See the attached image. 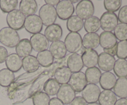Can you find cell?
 Listing matches in <instances>:
<instances>
[{
    "instance_id": "cell-38",
    "label": "cell",
    "mask_w": 127,
    "mask_h": 105,
    "mask_svg": "<svg viewBox=\"0 0 127 105\" xmlns=\"http://www.w3.org/2000/svg\"><path fill=\"white\" fill-rule=\"evenodd\" d=\"M122 4V0H105L104 6L107 12H114L119 11Z\"/></svg>"
},
{
    "instance_id": "cell-39",
    "label": "cell",
    "mask_w": 127,
    "mask_h": 105,
    "mask_svg": "<svg viewBox=\"0 0 127 105\" xmlns=\"http://www.w3.org/2000/svg\"><path fill=\"white\" fill-rule=\"evenodd\" d=\"M116 56L119 59L127 58V41H120L117 43Z\"/></svg>"
},
{
    "instance_id": "cell-20",
    "label": "cell",
    "mask_w": 127,
    "mask_h": 105,
    "mask_svg": "<svg viewBox=\"0 0 127 105\" xmlns=\"http://www.w3.org/2000/svg\"><path fill=\"white\" fill-rule=\"evenodd\" d=\"M6 65L12 72H17L22 67V59L16 53H12L7 56Z\"/></svg>"
},
{
    "instance_id": "cell-4",
    "label": "cell",
    "mask_w": 127,
    "mask_h": 105,
    "mask_svg": "<svg viewBox=\"0 0 127 105\" xmlns=\"http://www.w3.org/2000/svg\"><path fill=\"white\" fill-rule=\"evenodd\" d=\"M26 16L19 9H15L7 14L6 22L9 27L14 30L22 29L24 25Z\"/></svg>"
},
{
    "instance_id": "cell-9",
    "label": "cell",
    "mask_w": 127,
    "mask_h": 105,
    "mask_svg": "<svg viewBox=\"0 0 127 105\" xmlns=\"http://www.w3.org/2000/svg\"><path fill=\"white\" fill-rule=\"evenodd\" d=\"M82 97L88 103H96L99 100L100 94V89L95 84H87L81 91Z\"/></svg>"
},
{
    "instance_id": "cell-1",
    "label": "cell",
    "mask_w": 127,
    "mask_h": 105,
    "mask_svg": "<svg viewBox=\"0 0 127 105\" xmlns=\"http://www.w3.org/2000/svg\"><path fill=\"white\" fill-rule=\"evenodd\" d=\"M19 33L9 27H3L0 30V43L9 48H14L20 42Z\"/></svg>"
},
{
    "instance_id": "cell-37",
    "label": "cell",
    "mask_w": 127,
    "mask_h": 105,
    "mask_svg": "<svg viewBox=\"0 0 127 105\" xmlns=\"http://www.w3.org/2000/svg\"><path fill=\"white\" fill-rule=\"evenodd\" d=\"M114 35L117 39L120 41H127V24L118 23L114 30Z\"/></svg>"
},
{
    "instance_id": "cell-2",
    "label": "cell",
    "mask_w": 127,
    "mask_h": 105,
    "mask_svg": "<svg viewBox=\"0 0 127 105\" xmlns=\"http://www.w3.org/2000/svg\"><path fill=\"white\" fill-rule=\"evenodd\" d=\"M82 39L81 35L78 32H70L68 33L64 42L66 50L73 54L80 52L83 48Z\"/></svg>"
},
{
    "instance_id": "cell-5",
    "label": "cell",
    "mask_w": 127,
    "mask_h": 105,
    "mask_svg": "<svg viewBox=\"0 0 127 105\" xmlns=\"http://www.w3.org/2000/svg\"><path fill=\"white\" fill-rule=\"evenodd\" d=\"M75 9L76 16L83 20H86L93 16L95 11L94 4L90 0L80 1Z\"/></svg>"
},
{
    "instance_id": "cell-44",
    "label": "cell",
    "mask_w": 127,
    "mask_h": 105,
    "mask_svg": "<svg viewBox=\"0 0 127 105\" xmlns=\"http://www.w3.org/2000/svg\"><path fill=\"white\" fill-rule=\"evenodd\" d=\"M49 105H64L59 99L57 98H53L50 99Z\"/></svg>"
},
{
    "instance_id": "cell-33",
    "label": "cell",
    "mask_w": 127,
    "mask_h": 105,
    "mask_svg": "<svg viewBox=\"0 0 127 105\" xmlns=\"http://www.w3.org/2000/svg\"><path fill=\"white\" fill-rule=\"evenodd\" d=\"M115 75L119 78L127 77V61L126 59H118L115 61L114 67Z\"/></svg>"
},
{
    "instance_id": "cell-31",
    "label": "cell",
    "mask_w": 127,
    "mask_h": 105,
    "mask_svg": "<svg viewBox=\"0 0 127 105\" xmlns=\"http://www.w3.org/2000/svg\"><path fill=\"white\" fill-rule=\"evenodd\" d=\"M37 59L40 65L47 67L53 64L54 58L49 50H45L39 52L37 55Z\"/></svg>"
},
{
    "instance_id": "cell-28",
    "label": "cell",
    "mask_w": 127,
    "mask_h": 105,
    "mask_svg": "<svg viewBox=\"0 0 127 105\" xmlns=\"http://www.w3.org/2000/svg\"><path fill=\"white\" fill-rule=\"evenodd\" d=\"M84 26V21L77 16H72L67 20V29L70 32H78Z\"/></svg>"
},
{
    "instance_id": "cell-17",
    "label": "cell",
    "mask_w": 127,
    "mask_h": 105,
    "mask_svg": "<svg viewBox=\"0 0 127 105\" xmlns=\"http://www.w3.org/2000/svg\"><path fill=\"white\" fill-rule=\"evenodd\" d=\"M49 51L53 56V58L57 59L63 58L67 53L64 43L61 40L53 42L50 46Z\"/></svg>"
},
{
    "instance_id": "cell-27",
    "label": "cell",
    "mask_w": 127,
    "mask_h": 105,
    "mask_svg": "<svg viewBox=\"0 0 127 105\" xmlns=\"http://www.w3.org/2000/svg\"><path fill=\"white\" fill-rule=\"evenodd\" d=\"M117 96L112 90H103L100 92L99 97V104L100 105H115Z\"/></svg>"
},
{
    "instance_id": "cell-10",
    "label": "cell",
    "mask_w": 127,
    "mask_h": 105,
    "mask_svg": "<svg viewBox=\"0 0 127 105\" xmlns=\"http://www.w3.org/2000/svg\"><path fill=\"white\" fill-rule=\"evenodd\" d=\"M59 99L64 105H69L76 97V93L69 84L62 85L57 94Z\"/></svg>"
},
{
    "instance_id": "cell-6",
    "label": "cell",
    "mask_w": 127,
    "mask_h": 105,
    "mask_svg": "<svg viewBox=\"0 0 127 105\" xmlns=\"http://www.w3.org/2000/svg\"><path fill=\"white\" fill-rule=\"evenodd\" d=\"M101 28L104 32H110L114 30L119 23L117 14L114 12H105L100 19Z\"/></svg>"
},
{
    "instance_id": "cell-36",
    "label": "cell",
    "mask_w": 127,
    "mask_h": 105,
    "mask_svg": "<svg viewBox=\"0 0 127 105\" xmlns=\"http://www.w3.org/2000/svg\"><path fill=\"white\" fill-rule=\"evenodd\" d=\"M17 5V0H0V9L4 13H9L14 11Z\"/></svg>"
},
{
    "instance_id": "cell-18",
    "label": "cell",
    "mask_w": 127,
    "mask_h": 105,
    "mask_svg": "<svg viewBox=\"0 0 127 105\" xmlns=\"http://www.w3.org/2000/svg\"><path fill=\"white\" fill-rule=\"evenodd\" d=\"M67 66L71 72H80L84 67L81 56L79 54H72L67 60Z\"/></svg>"
},
{
    "instance_id": "cell-40",
    "label": "cell",
    "mask_w": 127,
    "mask_h": 105,
    "mask_svg": "<svg viewBox=\"0 0 127 105\" xmlns=\"http://www.w3.org/2000/svg\"><path fill=\"white\" fill-rule=\"evenodd\" d=\"M117 17L119 21L121 23L127 24V5L120 8Z\"/></svg>"
},
{
    "instance_id": "cell-22",
    "label": "cell",
    "mask_w": 127,
    "mask_h": 105,
    "mask_svg": "<svg viewBox=\"0 0 127 105\" xmlns=\"http://www.w3.org/2000/svg\"><path fill=\"white\" fill-rule=\"evenodd\" d=\"M84 48L86 49H94L99 46V35L97 33H88L82 39Z\"/></svg>"
},
{
    "instance_id": "cell-8",
    "label": "cell",
    "mask_w": 127,
    "mask_h": 105,
    "mask_svg": "<svg viewBox=\"0 0 127 105\" xmlns=\"http://www.w3.org/2000/svg\"><path fill=\"white\" fill-rule=\"evenodd\" d=\"M55 8L58 18L63 21L68 20L73 16L74 12V5L69 1V0L60 1Z\"/></svg>"
},
{
    "instance_id": "cell-45",
    "label": "cell",
    "mask_w": 127,
    "mask_h": 105,
    "mask_svg": "<svg viewBox=\"0 0 127 105\" xmlns=\"http://www.w3.org/2000/svg\"><path fill=\"white\" fill-rule=\"evenodd\" d=\"M115 105H127V98H120L117 100Z\"/></svg>"
},
{
    "instance_id": "cell-46",
    "label": "cell",
    "mask_w": 127,
    "mask_h": 105,
    "mask_svg": "<svg viewBox=\"0 0 127 105\" xmlns=\"http://www.w3.org/2000/svg\"><path fill=\"white\" fill-rule=\"evenodd\" d=\"M45 2H46V4L50 5V6H54L55 5H57L58 2H60L59 0H45Z\"/></svg>"
},
{
    "instance_id": "cell-11",
    "label": "cell",
    "mask_w": 127,
    "mask_h": 105,
    "mask_svg": "<svg viewBox=\"0 0 127 105\" xmlns=\"http://www.w3.org/2000/svg\"><path fill=\"white\" fill-rule=\"evenodd\" d=\"M69 85L76 92L79 93L83 91L87 85V80L85 74L83 72L73 73L69 80Z\"/></svg>"
},
{
    "instance_id": "cell-29",
    "label": "cell",
    "mask_w": 127,
    "mask_h": 105,
    "mask_svg": "<svg viewBox=\"0 0 127 105\" xmlns=\"http://www.w3.org/2000/svg\"><path fill=\"white\" fill-rule=\"evenodd\" d=\"M101 71L97 67L88 68L85 72V76L87 82L89 84H95L99 83L100 76H101Z\"/></svg>"
},
{
    "instance_id": "cell-24",
    "label": "cell",
    "mask_w": 127,
    "mask_h": 105,
    "mask_svg": "<svg viewBox=\"0 0 127 105\" xmlns=\"http://www.w3.org/2000/svg\"><path fill=\"white\" fill-rule=\"evenodd\" d=\"M16 51L20 58H25L31 55L32 48L29 40L27 38L21 40L16 46Z\"/></svg>"
},
{
    "instance_id": "cell-15",
    "label": "cell",
    "mask_w": 127,
    "mask_h": 105,
    "mask_svg": "<svg viewBox=\"0 0 127 105\" xmlns=\"http://www.w3.org/2000/svg\"><path fill=\"white\" fill-rule=\"evenodd\" d=\"M99 42L103 49H109L117 44V39L114 33L102 32L99 35Z\"/></svg>"
},
{
    "instance_id": "cell-26",
    "label": "cell",
    "mask_w": 127,
    "mask_h": 105,
    "mask_svg": "<svg viewBox=\"0 0 127 105\" xmlns=\"http://www.w3.org/2000/svg\"><path fill=\"white\" fill-rule=\"evenodd\" d=\"M114 92L120 98H127V78L123 77L117 79L114 87Z\"/></svg>"
},
{
    "instance_id": "cell-25",
    "label": "cell",
    "mask_w": 127,
    "mask_h": 105,
    "mask_svg": "<svg viewBox=\"0 0 127 105\" xmlns=\"http://www.w3.org/2000/svg\"><path fill=\"white\" fill-rule=\"evenodd\" d=\"M40 64L37 58L33 55L26 56L22 59V67L27 72H33L38 69Z\"/></svg>"
},
{
    "instance_id": "cell-3",
    "label": "cell",
    "mask_w": 127,
    "mask_h": 105,
    "mask_svg": "<svg viewBox=\"0 0 127 105\" xmlns=\"http://www.w3.org/2000/svg\"><path fill=\"white\" fill-rule=\"evenodd\" d=\"M38 14L43 25L47 27L53 24L57 18L56 8L48 4L43 5L40 9Z\"/></svg>"
},
{
    "instance_id": "cell-12",
    "label": "cell",
    "mask_w": 127,
    "mask_h": 105,
    "mask_svg": "<svg viewBox=\"0 0 127 105\" xmlns=\"http://www.w3.org/2000/svg\"><path fill=\"white\" fill-rule=\"evenodd\" d=\"M32 49L37 52H41L47 50L49 46L48 40L42 33L34 34L31 37L30 39Z\"/></svg>"
},
{
    "instance_id": "cell-19",
    "label": "cell",
    "mask_w": 127,
    "mask_h": 105,
    "mask_svg": "<svg viewBox=\"0 0 127 105\" xmlns=\"http://www.w3.org/2000/svg\"><path fill=\"white\" fill-rule=\"evenodd\" d=\"M116 81L115 74L110 72H105L101 74L99 83L102 88L104 90H111L114 88Z\"/></svg>"
},
{
    "instance_id": "cell-47",
    "label": "cell",
    "mask_w": 127,
    "mask_h": 105,
    "mask_svg": "<svg viewBox=\"0 0 127 105\" xmlns=\"http://www.w3.org/2000/svg\"><path fill=\"white\" fill-rule=\"evenodd\" d=\"M87 105H100L97 103H88Z\"/></svg>"
},
{
    "instance_id": "cell-23",
    "label": "cell",
    "mask_w": 127,
    "mask_h": 105,
    "mask_svg": "<svg viewBox=\"0 0 127 105\" xmlns=\"http://www.w3.org/2000/svg\"><path fill=\"white\" fill-rule=\"evenodd\" d=\"M71 75L72 72L68 67L62 66L55 70L54 77L58 84L64 85L69 82Z\"/></svg>"
},
{
    "instance_id": "cell-48",
    "label": "cell",
    "mask_w": 127,
    "mask_h": 105,
    "mask_svg": "<svg viewBox=\"0 0 127 105\" xmlns=\"http://www.w3.org/2000/svg\"><path fill=\"white\" fill-rule=\"evenodd\" d=\"M70 1V2H71L73 4L74 3H76V2H79V1H73V0H71V1Z\"/></svg>"
},
{
    "instance_id": "cell-7",
    "label": "cell",
    "mask_w": 127,
    "mask_h": 105,
    "mask_svg": "<svg viewBox=\"0 0 127 105\" xmlns=\"http://www.w3.org/2000/svg\"><path fill=\"white\" fill-rule=\"evenodd\" d=\"M24 27L27 32L34 35L40 33L43 28V23L39 16L33 14L26 17Z\"/></svg>"
},
{
    "instance_id": "cell-14",
    "label": "cell",
    "mask_w": 127,
    "mask_h": 105,
    "mask_svg": "<svg viewBox=\"0 0 127 105\" xmlns=\"http://www.w3.org/2000/svg\"><path fill=\"white\" fill-rule=\"evenodd\" d=\"M115 59L114 56L106 53H100L98 59V65L102 70L105 72H110L114 69Z\"/></svg>"
},
{
    "instance_id": "cell-30",
    "label": "cell",
    "mask_w": 127,
    "mask_h": 105,
    "mask_svg": "<svg viewBox=\"0 0 127 105\" xmlns=\"http://www.w3.org/2000/svg\"><path fill=\"white\" fill-rule=\"evenodd\" d=\"M84 27L88 33H95L100 28V19L96 16H92L86 20Z\"/></svg>"
},
{
    "instance_id": "cell-13",
    "label": "cell",
    "mask_w": 127,
    "mask_h": 105,
    "mask_svg": "<svg viewBox=\"0 0 127 105\" xmlns=\"http://www.w3.org/2000/svg\"><path fill=\"white\" fill-rule=\"evenodd\" d=\"M44 35L48 42H55L59 41L63 36V30L58 23H53L48 26L45 30Z\"/></svg>"
},
{
    "instance_id": "cell-16",
    "label": "cell",
    "mask_w": 127,
    "mask_h": 105,
    "mask_svg": "<svg viewBox=\"0 0 127 105\" xmlns=\"http://www.w3.org/2000/svg\"><path fill=\"white\" fill-rule=\"evenodd\" d=\"M83 64L88 68L95 67L97 64L99 54L94 49H86L81 56Z\"/></svg>"
},
{
    "instance_id": "cell-34",
    "label": "cell",
    "mask_w": 127,
    "mask_h": 105,
    "mask_svg": "<svg viewBox=\"0 0 127 105\" xmlns=\"http://www.w3.org/2000/svg\"><path fill=\"white\" fill-rule=\"evenodd\" d=\"M60 87V85L55 79H50L45 84L43 90L48 96H54L57 94Z\"/></svg>"
},
{
    "instance_id": "cell-42",
    "label": "cell",
    "mask_w": 127,
    "mask_h": 105,
    "mask_svg": "<svg viewBox=\"0 0 127 105\" xmlns=\"http://www.w3.org/2000/svg\"><path fill=\"white\" fill-rule=\"evenodd\" d=\"M69 105H87V103L82 96H76Z\"/></svg>"
},
{
    "instance_id": "cell-35",
    "label": "cell",
    "mask_w": 127,
    "mask_h": 105,
    "mask_svg": "<svg viewBox=\"0 0 127 105\" xmlns=\"http://www.w3.org/2000/svg\"><path fill=\"white\" fill-rule=\"evenodd\" d=\"M50 101V96L42 91L37 92L32 98L33 105H49Z\"/></svg>"
},
{
    "instance_id": "cell-41",
    "label": "cell",
    "mask_w": 127,
    "mask_h": 105,
    "mask_svg": "<svg viewBox=\"0 0 127 105\" xmlns=\"http://www.w3.org/2000/svg\"><path fill=\"white\" fill-rule=\"evenodd\" d=\"M8 56V51L6 48L0 46V64H2L6 61Z\"/></svg>"
},
{
    "instance_id": "cell-21",
    "label": "cell",
    "mask_w": 127,
    "mask_h": 105,
    "mask_svg": "<svg viewBox=\"0 0 127 105\" xmlns=\"http://www.w3.org/2000/svg\"><path fill=\"white\" fill-rule=\"evenodd\" d=\"M38 5L35 0H22L19 3V11L25 16L35 14Z\"/></svg>"
},
{
    "instance_id": "cell-32",
    "label": "cell",
    "mask_w": 127,
    "mask_h": 105,
    "mask_svg": "<svg viewBox=\"0 0 127 105\" xmlns=\"http://www.w3.org/2000/svg\"><path fill=\"white\" fill-rule=\"evenodd\" d=\"M14 79V74L9 69L5 68L0 70V85L2 86L7 87L12 84Z\"/></svg>"
},
{
    "instance_id": "cell-43",
    "label": "cell",
    "mask_w": 127,
    "mask_h": 105,
    "mask_svg": "<svg viewBox=\"0 0 127 105\" xmlns=\"http://www.w3.org/2000/svg\"><path fill=\"white\" fill-rule=\"evenodd\" d=\"M117 44L112 48H110L109 49H104V53H106L107 54H110V55L112 56H115L116 55L117 53Z\"/></svg>"
}]
</instances>
